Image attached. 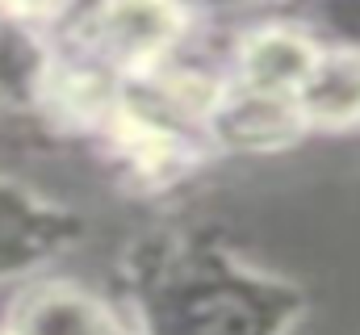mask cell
<instances>
[{"instance_id":"obj_1","label":"cell","mask_w":360,"mask_h":335,"mask_svg":"<svg viewBox=\"0 0 360 335\" xmlns=\"http://www.w3.org/2000/svg\"><path fill=\"white\" fill-rule=\"evenodd\" d=\"M180 34L184 8L176 0H105L92 17L96 51L126 68H155Z\"/></svg>"},{"instance_id":"obj_2","label":"cell","mask_w":360,"mask_h":335,"mask_svg":"<svg viewBox=\"0 0 360 335\" xmlns=\"http://www.w3.org/2000/svg\"><path fill=\"white\" fill-rule=\"evenodd\" d=\"M13 335H139L117 310L76 285H34L8 315Z\"/></svg>"},{"instance_id":"obj_3","label":"cell","mask_w":360,"mask_h":335,"mask_svg":"<svg viewBox=\"0 0 360 335\" xmlns=\"http://www.w3.org/2000/svg\"><path fill=\"white\" fill-rule=\"evenodd\" d=\"M210 126L222 143L231 147H248V151H264V147H281L289 139H297L306 130L297 96H276V92H260L248 84H231L222 88Z\"/></svg>"},{"instance_id":"obj_4","label":"cell","mask_w":360,"mask_h":335,"mask_svg":"<svg viewBox=\"0 0 360 335\" xmlns=\"http://www.w3.org/2000/svg\"><path fill=\"white\" fill-rule=\"evenodd\" d=\"M319 51L323 46L306 30H293V25L256 30L239 51V84L276 92V96H297L310 68L319 63Z\"/></svg>"},{"instance_id":"obj_5","label":"cell","mask_w":360,"mask_h":335,"mask_svg":"<svg viewBox=\"0 0 360 335\" xmlns=\"http://www.w3.org/2000/svg\"><path fill=\"white\" fill-rule=\"evenodd\" d=\"M297 109L306 130H352L360 126V51H319L306 84L297 88Z\"/></svg>"},{"instance_id":"obj_6","label":"cell","mask_w":360,"mask_h":335,"mask_svg":"<svg viewBox=\"0 0 360 335\" xmlns=\"http://www.w3.org/2000/svg\"><path fill=\"white\" fill-rule=\"evenodd\" d=\"M331 25H335V46L360 51V0L331 4Z\"/></svg>"},{"instance_id":"obj_7","label":"cell","mask_w":360,"mask_h":335,"mask_svg":"<svg viewBox=\"0 0 360 335\" xmlns=\"http://www.w3.org/2000/svg\"><path fill=\"white\" fill-rule=\"evenodd\" d=\"M4 8H13V13H25V17H34V13H46V8H55L59 0H0Z\"/></svg>"},{"instance_id":"obj_8","label":"cell","mask_w":360,"mask_h":335,"mask_svg":"<svg viewBox=\"0 0 360 335\" xmlns=\"http://www.w3.org/2000/svg\"><path fill=\"white\" fill-rule=\"evenodd\" d=\"M0 335H13V331H8V327H4V331H0Z\"/></svg>"}]
</instances>
